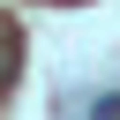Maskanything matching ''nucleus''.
<instances>
[{
  "label": "nucleus",
  "instance_id": "1",
  "mask_svg": "<svg viewBox=\"0 0 120 120\" xmlns=\"http://www.w3.org/2000/svg\"><path fill=\"white\" fill-rule=\"evenodd\" d=\"M112 112H120V98H112V90H105V98H90V120H112Z\"/></svg>",
  "mask_w": 120,
  "mask_h": 120
}]
</instances>
